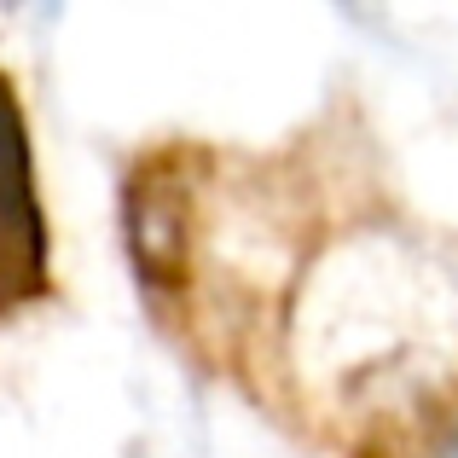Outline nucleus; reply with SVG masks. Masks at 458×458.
Returning <instances> with one entry per match:
<instances>
[{
    "mask_svg": "<svg viewBox=\"0 0 458 458\" xmlns=\"http://www.w3.org/2000/svg\"><path fill=\"white\" fill-rule=\"evenodd\" d=\"M30 238V215H23V168H18V134L0 105V273L18 267V244Z\"/></svg>",
    "mask_w": 458,
    "mask_h": 458,
    "instance_id": "nucleus-1",
    "label": "nucleus"
},
{
    "mask_svg": "<svg viewBox=\"0 0 458 458\" xmlns=\"http://www.w3.org/2000/svg\"><path fill=\"white\" fill-rule=\"evenodd\" d=\"M441 458H458V436H447V447H441Z\"/></svg>",
    "mask_w": 458,
    "mask_h": 458,
    "instance_id": "nucleus-2",
    "label": "nucleus"
}]
</instances>
